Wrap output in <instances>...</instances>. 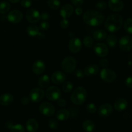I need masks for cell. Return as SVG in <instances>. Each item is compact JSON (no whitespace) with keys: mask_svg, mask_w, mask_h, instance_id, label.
<instances>
[{"mask_svg":"<svg viewBox=\"0 0 132 132\" xmlns=\"http://www.w3.org/2000/svg\"><path fill=\"white\" fill-rule=\"evenodd\" d=\"M107 3L105 1H98L95 4V8L98 10H104L106 9L107 7Z\"/></svg>","mask_w":132,"mask_h":132,"instance_id":"obj_35","label":"cell"},{"mask_svg":"<svg viewBox=\"0 0 132 132\" xmlns=\"http://www.w3.org/2000/svg\"><path fill=\"white\" fill-rule=\"evenodd\" d=\"M39 110L41 114L47 117L53 116L55 113V108L49 102H44L41 103L39 107Z\"/></svg>","mask_w":132,"mask_h":132,"instance_id":"obj_8","label":"cell"},{"mask_svg":"<svg viewBox=\"0 0 132 132\" xmlns=\"http://www.w3.org/2000/svg\"><path fill=\"white\" fill-rule=\"evenodd\" d=\"M94 51L96 55L100 57L106 56L108 54V48L106 45L102 43H98L94 46Z\"/></svg>","mask_w":132,"mask_h":132,"instance_id":"obj_14","label":"cell"},{"mask_svg":"<svg viewBox=\"0 0 132 132\" xmlns=\"http://www.w3.org/2000/svg\"><path fill=\"white\" fill-rule=\"evenodd\" d=\"M124 28L126 32L132 34V18H128L124 23Z\"/></svg>","mask_w":132,"mask_h":132,"instance_id":"obj_31","label":"cell"},{"mask_svg":"<svg viewBox=\"0 0 132 132\" xmlns=\"http://www.w3.org/2000/svg\"><path fill=\"white\" fill-rule=\"evenodd\" d=\"M74 10V7L72 5L69 3L65 4L61 7L60 14L63 19H67L72 15Z\"/></svg>","mask_w":132,"mask_h":132,"instance_id":"obj_15","label":"cell"},{"mask_svg":"<svg viewBox=\"0 0 132 132\" xmlns=\"http://www.w3.org/2000/svg\"><path fill=\"white\" fill-rule=\"evenodd\" d=\"M48 125H49V127L52 130H56L58 128V121L56 119H50L49 120Z\"/></svg>","mask_w":132,"mask_h":132,"instance_id":"obj_36","label":"cell"},{"mask_svg":"<svg viewBox=\"0 0 132 132\" xmlns=\"http://www.w3.org/2000/svg\"><path fill=\"white\" fill-rule=\"evenodd\" d=\"M93 37L96 41H103L107 37V32L102 29H98L94 31L93 34Z\"/></svg>","mask_w":132,"mask_h":132,"instance_id":"obj_23","label":"cell"},{"mask_svg":"<svg viewBox=\"0 0 132 132\" xmlns=\"http://www.w3.org/2000/svg\"><path fill=\"white\" fill-rule=\"evenodd\" d=\"M76 67V61L75 57L72 56L65 57L62 60L61 63V67L64 72L66 73H71L75 70Z\"/></svg>","mask_w":132,"mask_h":132,"instance_id":"obj_4","label":"cell"},{"mask_svg":"<svg viewBox=\"0 0 132 132\" xmlns=\"http://www.w3.org/2000/svg\"><path fill=\"white\" fill-rule=\"evenodd\" d=\"M120 48L124 52H129L132 49V37L130 36H123L119 41Z\"/></svg>","mask_w":132,"mask_h":132,"instance_id":"obj_10","label":"cell"},{"mask_svg":"<svg viewBox=\"0 0 132 132\" xmlns=\"http://www.w3.org/2000/svg\"><path fill=\"white\" fill-rule=\"evenodd\" d=\"M45 94L43 90L40 88H34L29 93V99L34 103L40 102L45 97Z\"/></svg>","mask_w":132,"mask_h":132,"instance_id":"obj_7","label":"cell"},{"mask_svg":"<svg viewBox=\"0 0 132 132\" xmlns=\"http://www.w3.org/2000/svg\"><path fill=\"white\" fill-rule=\"evenodd\" d=\"M113 113V106L109 103H105L99 107L98 113L101 117L106 118L111 116Z\"/></svg>","mask_w":132,"mask_h":132,"instance_id":"obj_12","label":"cell"},{"mask_svg":"<svg viewBox=\"0 0 132 132\" xmlns=\"http://www.w3.org/2000/svg\"><path fill=\"white\" fill-rule=\"evenodd\" d=\"M58 104L59 106L64 108L67 105V101L64 99H63V98H60V99L58 100Z\"/></svg>","mask_w":132,"mask_h":132,"instance_id":"obj_44","label":"cell"},{"mask_svg":"<svg viewBox=\"0 0 132 132\" xmlns=\"http://www.w3.org/2000/svg\"><path fill=\"white\" fill-rule=\"evenodd\" d=\"M32 70L34 74H41L45 70V63L42 60L36 61L32 64Z\"/></svg>","mask_w":132,"mask_h":132,"instance_id":"obj_18","label":"cell"},{"mask_svg":"<svg viewBox=\"0 0 132 132\" xmlns=\"http://www.w3.org/2000/svg\"><path fill=\"white\" fill-rule=\"evenodd\" d=\"M127 106H128V101L124 98H119L114 103V108L119 112H122L125 110Z\"/></svg>","mask_w":132,"mask_h":132,"instance_id":"obj_20","label":"cell"},{"mask_svg":"<svg viewBox=\"0 0 132 132\" xmlns=\"http://www.w3.org/2000/svg\"><path fill=\"white\" fill-rule=\"evenodd\" d=\"M14 101V96L10 93H5L0 96V104L2 106H9Z\"/></svg>","mask_w":132,"mask_h":132,"instance_id":"obj_21","label":"cell"},{"mask_svg":"<svg viewBox=\"0 0 132 132\" xmlns=\"http://www.w3.org/2000/svg\"><path fill=\"white\" fill-rule=\"evenodd\" d=\"M109 64V61L107 60L106 58H102L100 61V65L102 67H103L104 68H106V67L108 66Z\"/></svg>","mask_w":132,"mask_h":132,"instance_id":"obj_42","label":"cell"},{"mask_svg":"<svg viewBox=\"0 0 132 132\" xmlns=\"http://www.w3.org/2000/svg\"><path fill=\"white\" fill-rule=\"evenodd\" d=\"M60 25L61 28H62L63 29H66L69 26V22L67 19H63L60 22Z\"/></svg>","mask_w":132,"mask_h":132,"instance_id":"obj_39","label":"cell"},{"mask_svg":"<svg viewBox=\"0 0 132 132\" xmlns=\"http://www.w3.org/2000/svg\"><path fill=\"white\" fill-rule=\"evenodd\" d=\"M23 13L18 10H13L9 12L7 15V19L12 23H18L23 19Z\"/></svg>","mask_w":132,"mask_h":132,"instance_id":"obj_11","label":"cell"},{"mask_svg":"<svg viewBox=\"0 0 132 132\" xmlns=\"http://www.w3.org/2000/svg\"><path fill=\"white\" fill-rule=\"evenodd\" d=\"M99 72V67L96 64H90L85 67L84 70V73L85 76L91 77L95 76Z\"/></svg>","mask_w":132,"mask_h":132,"instance_id":"obj_19","label":"cell"},{"mask_svg":"<svg viewBox=\"0 0 132 132\" xmlns=\"http://www.w3.org/2000/svg\"><path fill=\"white\" fill-rule=\"evenodd\" d=\"M49 83H50V78L47 75H43V76H41L38 79V81L39 86L43 88L47 87Z\"/></svg>","mask_w":132,"mask_h":132,"instance_id":"obj_28","label":"cell"},{"mask_svg":"<svg viewBox=\"0 0 132 132\" xmlns=\"http://www.w3.org/2000/svg\"><path fill=\"white\" fill-rule=\"evenodd\" d=\"M86 110L89 113H94L97 111V106L93 103H89L86 106Z\"/></svg>","mask_w":132,"mask_h":132,"instance_id":"obj_37","label":"cell"},{"mask_svg":"<svg viewBox=\"0 0 132 132\" xmlns=\"http://www.w3.org/2000/svg\"><path fill=\"white\" fill-rule=\"evenodd\" d=\"M36 37H38V38L39 39H43L45 37V35L43 33H42V32H40V33L38 34V36H36Z\"/></svg>","mask_w":132,"mask_h":132,"instance_id":"obj_49","label":"cell"},{"mask_svg":"<svg viewBox=\"0 0 132 132\" xmlns=\"http://www.w3.org/2000/svg\"><path fill=\"white\" fill-rule=\"evenodd\" d=\"M125 84L128 88H132V76H129L126 79Z\"/></svg>","mask_w":132,"mask_h":132,"instance_id":"obj_46","label":"cell"},{"mask_svg":"<svg viewBox=\"0 0 132 132\" xmlns=\"http://www.w3.org/2000/svg\"><path fill=\"white\" fill-rule=\"evenodd\" d=\"M30 99L29 97H23L21 99V103L22 104H23V105H27V104H28V103H30Z\"/></svg>","mask_w":132,"mask_h":132,"instance_id":"obj_45","label":"cell"},{"mask_svg":"<svg viewBox=\"0 0 132 132\" xmlns=\"http://www.w3.org/2000/svg\"><path fill=\"white\" fill-rule=\"evenodd\" d=\"M49 15L47 12H43L41 14V19L43 21H47V19H49Z\"/></svg>","mask_w":132,"mask_h":132,"instance_id":"obj_47","label":"cell"},{"mask_svg":"<svg viewBox=\"0 0 132 132\" xmlns=\"http://www.w3.org/2000/svg\"><path fill=\"white\" fill-rule=\"evenodd\" d=\"M82 41L78 37H74L71 39L69 43V50L72 53H77L82 48Z\"/></svg>","mask_w":132,"mask_h":132,"instance_id":"obj_13","label":"cell"},{"mask_svg":"<svg viewBox=\"0 0 132 132\" xmlns=\"http://www.w3.org/2000/svg\"><path fill=\"white\" fill-rule=\"evenodd\" d=\"M47 5L53 10H57L60 7V0H47Z\"/></svg>","mask_w":132,"mask_h":132,"instance_id":"obj_30","label":"cell"},{"mask_svg":"<svg viewBox=\"0 0 132 132\" xmlns=\"http://www.w3.org/2000/svg\"><path fill=\"white\" fill-rule=\"evenodd\" d=\"M117 132H120V131H117Z\"/></svg>","mask_w":132,"mask_h":132,"instance_id":"obj_51","label":"cell"},{"mask_svg":"<svg viewBox=\"0 0 132 132\" xmlns=\"http://www.w3.org/2000/svg\"><path fill=\"white\" fill-rule=\"evenodd\" d=\"M72 88H73V85L70 81H66L64 82L63 86H62V90L65 93H69L72 91Z\"/></svg>","mask_w":132,"mask_h":132,"instance_id":"obj_33","label":"cell"},{"mask_svg":"<svg viewBox=\"0 0 132 132\" xmlns=\"http://www.w3.org/2000/svg\"><path fill=\"white\" fill-rule=\"evenodd\" d=\"M8 1H9L10 2H12V3H18L19 2L20 0H8Z\"/></svg>","mask_w":132,"mask_h":132,"instance_id":"obj_50","label":"cell"},{"mask_svg":"<svg viewBox=\"0 0 132 132\" xmlns=\"http://www.w3.org/2000/svg\"><path fill=\"white\" fill-rule=\"evenodd\" d=\"M106 43L110 48H115L118 43V39L115 35L109 34L106 38Z\"/></svg>","mask_w":132,"mask_h":132,"instance_id":"obj_27","label":"cell"},{"mask_svg":"<svg viewBox=\"0 0 132 132\" xmlns=\"http://www.w3.org/2000/svg\"><path fill=\"white\" fill-rule=\"evenodd\" d=\"M39 28L40 30L41 31H46L49 28V23L47 21H43L39 24Z\"/></svg>","mask_w":132,"mask_h":132,"instance_id":"obj_38","label":"cell"},{"mask_svg":"<svg viewBox=\"0 0 132 132\" xmlns=\"http://www.w3.org/2000/svg\"><path fill=\"white\" fill-rule=\"evenodd\" d=\"M47 99L50 101H56L60 99L62 96L61 91L58 88L54 86H49L47 88L45 92Z\"/></svg>","mask_w":132,"mask_h":132,"instance_id":"obj_5","label":"cell"},{"mask_svg":"<svg viewBox=\"0 0 132 132\" xmlns=\"http://www.w3.org/2000/svg\"><path fill=\"white\" fill-rule=\"evenodd\" d=\"M11 132H25V128L23 125L20 124L18 125H12L11 127L10 128Z\"/></svg>","mask_w":132,"mask_h":132,"instance_id":"obj_34","label":"cell"},{"mask_svg":"<svg viewBox=\"0 0 132 132\" xmlns=\"http://www.w3.org/2000/svg\"><path fill=\"white\" fill-rule=\"evenodd\" d=\"M82 127L86 132H93L95 129V124L91 120H85L83 122Z\"/></svg>","mask_w":132,"mask_h":132,"instance_id":"obj_26","label":"cell"},{"mask_svg":"<svg viewBox=\"0 0 132 132\" xmlns=\"http://www.w3.org/2000/svg\"><path fill=\"white\" fill-rule=\"evenodd\" d=\"M108 6L114 12H121L124 9V3L122 0H109Z\"/></svg>","mask_w":132,"mask_h":132,"instance_id":"obj_16","label":"cell"},{"mask_svg":"<svg viewBox=\"0 0 132 132\" xmlns=\"http://www.w3.org/2000/svg\"><path fill=\"white\" fill-rule=\"evenodd\" d=\"M26 18L29 23L32 24L38 23L41 19V14L36 9H30L26 12Z\"/></svg>","mask_w":132,"mask_h":132,"instance_id":"obj_9","label":"cell"},{"mask_svg":"<svg viewBox=\"0 0 132 132\" xmlns=\"http://www.w3.org/2000/svg\"><path fill=\"white\" fill-rule=\"evenodd\" d=\"M83 43H84V46H86L87 48H91L93 46L94 40H93V38H92V37L87 36L84 37V40H83Z\"/></svg>","mask_w":132,"mask_h":132,"instance_id":"obj_32","label":"cell"},{"mask_svg":"<svg viewBox=\"0 0 132 132\" xmlns=\"http://www.w3.org/2000/svg\"><path fill=\"white\" fill-rule=\"evenodd\" d=\"M87 96V90L82 86H78L72 92L71 95V100L75 104L80 105L85 102Z\"/></svg>","mask_w":132,"mask_h":132,"instance_id":"obj_3","label":"cell"},{"mask_svg":"<svg viewBox=\"0 0 132 132\" xmlns=\"http://www.w3.org/2000/svg\"><path fill=\"white\" fill-rule=\"evenodd\" d=\"M66 79V76L65 73L61 71H56L52 74L51 81L56 85H60L65 82Z\"/></svg>","mask_w":132,"mask_h":132,"instance_id":"obj_17","label":"cell"},{"mask_svg":"<svg viewBox=\"0 0 132 132\" xmlns=\"http://www.w3.org/2000/svg\"><path fill=\"white\" fill-rule=\"evenodd\" d=\"M75 76H76V77L78 79H83L84 76H85V75H84V71L81 70L80 69H78L75 71Z\"/></svg>","mask_w":132,"mask_h":132,"instance_id":"obj_40","label":"cell"},{"mask_svg":"<svg viewBox=\"0 0 132 132\" xmlns=\"http://www.w3.org/2000/svg\"><path fill=\"white\" fill-rule=\"evenodd\" d=\"M84 0H71L72 3L76 7H80L84 3Z\"/></svg>","mask_w":132,"mask_h":132,"instance_id":"obj_43","label":"cell"},{"mask_svg":"<svg viewBox=\"0 0 132 132\" xmlns=\"http://www.w3.org/2000/svg\"><path fill=\"white\" fill-rule=\"evenodd\" d=\"M32 5V1L31 0H21V5L24 8H28Z\"/></svg>","mask_w":132,"mask_h":132,"instance_id":"obj_41","label":"cell"},{"mask_svg":"<svg viewBox=\"0 0 132 132\" xmlns=\"http://www.w3.org/2000/svg\"><path fill=\"white\" fill-rule=\"evenodd\" d=\"M84 23L91 27L100 26L104 21V16L100 12L96 10H88L83 14Z\"/></svg>","mask_w":132,"mask_h":132,"instance_id":"obj_1","label":"cell"},{"mask_svg":"<svg viewBox=\"0 0 132 132\" xmlns=\"http://www.w3.org/2000/svg\"><path fill=\"white\" fill-rule=\"evenodd\" d=\"M70 113L66 109H61L58 111L56 114V117L59 121H65L69 117Z\"/></svg>","mask_w":132,"mask_h":132,"instance_id":"obj_25","label":"cell"},{"mask_svg":"<svg viewBox=\"0 0 132 132\" xmlns=\"http://www.w3.org/2000/svg\"><path fill=\"white\" fill-rule=\"evenodd\" d=\"M123 24V18L118 14H112L106 18L104 27L110 32H116L121 28Z\"/></svg>","mask_w":132,"mask_h":132,"instance_id":"obj_2","label":"cell"},{"mask_svg":"<svg viewBox=\"0 0 132 132\" xmlns=\"http://www.w3.org/2000/svg\"><path fill=\"white\" fill-rule=\"evenodd\" d=\"M38 127V122L35 119H29L26 122V128L28 132H36Z\"/></svg>","mask_w":132,"mask_h":132,"instance_id":"obj_22","label":"cell"},{"mask_svg":"<svg viewBox=\"0 0 132 132\" xmlns=\"http://www.w3.org/2000/svg\"><path fill=\"white\" fill-rule=\"evenodd\" d=\"M100 75L102 81L108 83L114 82L116 79V73L115 71L107 68H103L101 70Z\"/></svg>","mask_w":132,"mask_h":132,"instance_id":"obj_6","label":"cell"},{"mask_svg":"<svg viewBox=\"0 0 132 132\" xmlns=\"http://www.w3.org/2000/svg\"><path fill=\"white\" fill-rule=\"evenodd\" d=\"M27 32L31 37H36L40 33V28L36 24H31L27 27Z\"/></svg>","mask_w":132,"mask_h":132,"instance_id":"obj_24","label":"cell"},{"mask_svg":"<svg viewBox=\"0 0 132 132\" xmlns=\"http://www.w3.org/2000/svg\"><path fill=\"white\" fill-rule=\"evenodd\" d=\"M10 5L8 1L5 0L0 1V14H5L10 10Z\"/></svg>","mask_w":132,"mask_h":132,"instance_id":"obj_29","label":"cell"},{"mask_svg":"<svg viewBox=\"0 0 132 132\" xmlns=\"http://www.w3.org/2000/svg\"><path fill=\"white\" fill-rule=\"evenodd\" d=\"M75 12L77 15H82L83 13V9L80 7H76L75 9Z\"/></svg>","mask_w":132,"mask_h":132,"instance_id":"obj_48","label":"cell"}]
</instances>
